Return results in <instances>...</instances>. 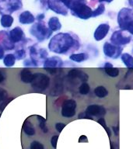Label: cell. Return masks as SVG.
Returning <instances> with one entry per match:
<instances>
[{
	"label": "cell",
	"mask_w": 133,
	"mask_h": 149,
	"mask_svg": "<svg viewBox=\"0 0 133 149\" xmlns=\"http://www.w3.org/2000/svg\"><path fill=\"white\" fill-rule=\"evenodd\" d=\"M88 58V55L85 53H78V54H72L69 56L70 60L73 61L75 62L80 63L82 61H86Z\"/></svg>",
	"instance_id": "22"
},
{
	"label": "cell",
	"mask_w": 133,
	"mask_h": 149,
	"mask_svg": "<svg viewBox=\"0 0 133 149\" xmlns=\"http://www.w3.org/2000/svg\"><path fill=\"white\" fill-rule=\"evenodd\" d=\"M133 21V10L128 8H123L118 15V23L121 30H124L128 23Z\"/></svg>",
	"instance_id": "5"
},
{
	"label": "cell",
	"mask_w": 133,
	"mask_h": 149,
	"mask_svg": "<svg viewBox=\"0 0 133 149\" xmlns=\"http://www.w3.org/2000/svg\"><path fill=\"white\" fill-rule=\"evenodd\" d=\"M21 0H2L0 2V9L2 12H8L13 13V12L22 8Z\"/></svg>",
	"instance_id": "6"
},
{
	"label": "cell",
	"mask_w": 133,
	"mask_h": 149,
	"mask_svg": "<svg viewBox=\"0 0 133 149\" xmlns=\"http://www.w3.org/2000/svg\"><path fill=\"white\" fill-rule=\"evenodd\" d=\"M76 102L73 100H67L62 103V115L65 118H71L76 114Z\"/></svg>",
	"instance_id": "8"
},
{
	"label": "cell",
	"mask_w": 133,
	"mask_h": 149,
	"mask_svg": "<svg viewBox=\"0 0 133 149\" xmlns=\"http://www.w3.org/2000/svg\"><path fill=\"white\" fill-rule=\"evenodd\" d=\"M34 74L28 68H23L20 72L21 81L24 83H31Z\"/></svg>",
	"instance_id": "17"
},
{
	"label": "cell",
	"mask_w": 133,
	"mask_h": 149,
	"mask_svg": "<svg viewBox=\"0 0 133 149\" xmlns=\"http://www.w3.org/2000/svg\"><path fill=\"white\" fill-rule=\"evenodd\" d=\"M131 41V37L125 34L122 30H117L112 33L111 37V42L112 44L121 47L129 44Z\"/></svg>",
	"instance_id": "7"
},
{
	"label": "cell",
	"mask_w": 133,
	"mask_h": 149,
	"mask_svg": "<svg viewBox=\"0 0 133 149\" xmlns=\"http://www.w3.org/2000/svg\"><path fill=\"white\" fill-rule=\"evenodd\" d=\"M30 33L39 41H43L50 37L52 33V31L49 28L46 27L44 23H42L39 22V23H35L31 26L30 29Z\"/></svg>",
	"instance_id": "3"
},
{
	"label": "cell",
	"mask_w": 133,
	"mask_h": 149,
	"mask_svg": "<svg viewBox=\"0 0 133 149\" xmlns=\"http://www.w3.org/2000/svg\"><path fill=\"white\" fill-rule=\"evenodd\" d=\"M16 57L13 54H8L3 58V63L6 67H12L15 65Z\"/></svg>",
	"instance_id": "23"
},
{
	"label": "cell",
	"mask_w": 133,
	"mask_h": 149,
	"mask_svg": "<svg viewBox=\"0 0 133 149\" xmlns=\"http://www.w3.org/2000/svg\"><path fill=\"white\" fill-rule=\"evenodd\" d=\"M38 117V120H39V123H40V127L42 130V131L44 133H47L48 131V129L47 127L46 126V120L44 118H43L42 116H37Z\"/></svg>",
	"instance_id": "28"
},
{
	"label": "cell",
	"mask_w": 133,
	"mask_h": 149,
	"mask_svg": "<svg viewBox=\"0 0 133 149\" xmlns=\"http://www.w3.org/2000/svg\"><path fill=\"white\" fill-rule=\"evenodd\" d=\"M23 129L24 133L28 136H34L35 134V128L32 123H30V121L26 120L24 122Z\"/></svg>",
	"instance_id": "20"
},
{
	"label": "cell",
	"mask_w": 133,
	"mask_h": 149,
	"mask_svg": "<svg viewBox=\"0 0 133 149\" xmlns=\"http://www.w3.org/2000/svg\"><path fill=\"white\" fill-rule=\"evenodd\" d=\"M76 40L67 33H60L54 36L48 44L49 50L56 54H65L76 45Z\"/></svg>",
	"instance_id": "1"
},
{
	"label": "cell",
	"mask_w": 133,
	"mask_h": 149,
	"mask_svg": "<svg viewBox=\"0 0 133 149\" xmlns=\"http://www.w3.org/2000/svg\"><path fill=\"white\" fill-rule=\"evenodd\" d=\"M44 14H41V15H39V16H37V19H38V20L41 21V20H42L43 19H44Z\"/></svg>",
	"instance_id": "41"
},
{
	"label": "cell",
	"mask_w": 133,
	"mask_h": 149,
	"mask_svg": "<svg viewBox=\"0 0 133 149\" xmlns=\"http://www.w3.org/2000/svg\"><path fill=\"white\" fill-rule=\"evenodd\" d=\"M68 75L70 78H72V79H79L82 81L83 82H86L89 79L88 74L85 73L84 72L81 71V70L77 69V68H73V69H71L68 73Z\"/></svg>",
	"instance_id": "15"
},
{
	"label": "cell",
	"mask_w": 133,
	"mask_h": 149,
	"mask_svg": "<svg viewBox=\"0 0 133 149\" xmlns=\"http://www.w3.org/2000/svg\"><path fill=\"white\" fill-rule=\"evenodd\" d=\"M4 79H5L4 74H3V73H2V72L0 71V83L4 81Z\"/></svg>",
	"instance_id": "38"
},
{
	"label": "cell",
	"mask_w": 133,
	"mask_h": 149,
	"mask_svg": "<svg viewBox=\"0 0 133 149\" xmlns=\"http://www.w3.org/2000/svg\"><path fill=\"white\" fill-rule=\"evenodd\" d=\"M126 30V31H128L129 33L133 35V21H132L131 23H129L128 25L126 26V27L125 28V30Z\"/></svg>",
	"instance_id": "33"
},
{
	"label": "cell",
	"mask_w": 133,
	"mask_h": 149,
	"mask_svg": "<svg viewBox=\"0 0 133 149\" xmlns=\"http://www.w3.org/2000/svg\"><path fill=\"white\" fill-rule=\"evenodd\" d=\"M90 90V87L89 86L88 84L86 83V82H83V83L81 84V86H79V91L80 94L82 95H87Z\"/></svg>",
	"instance_id": "26"
},
{
	"label": "cell",
	"mask_w": 133,
	"mask_h": 149,
	"mask_svg": "<svg viewBox=\"0 0 133 149\" xmlns=\"http://www.w3.org/2000/svg\"><path fill=\"white\" fill-rule=\"evenodd\" d=\"M4 49L0 47V59H2V58H4L5 55H4Z\"/></svg>",
	"instance_id": "37"
},
{
	"label": "cell",
	"mask_w": 133,
	"mask_h": 149,
	"mask_svg": "<svg viewBox=\"0 0 133 149\" xmlns=\"http://www.w3.org/2000/svg\"><path fill=\"white\" fill-rule=\"evenodd\" d=\"M13 100V98H10V99H8V100H4V102H2V104H1V106H0V110H1V111H3V110H4L5 107H6L7 104H8V103H9V102Z\"/></svg>",
	"instance_id": "35"
},
{
	"label": "cell",
	"mask_w": 133,
	"mask_h": 149,
	"mask_svg": "<svg viewBox=\"0 0 133 149\" xmlns=\"http://www.w3.org/2000/svg\"><path fill=\"white\" fill-rule=\"evenodd\" d=\"M58 135H55L53 137H51V146L53 147V148L55 149L56 147H57V142H58Z\"/></svg>",
	"instance_id": "32"
},
{
	"label": "cell",
	"mask_w": 133,
	"mask_h": 149,
	"mask_svg": "<svg viewBox=\"0 0 133 149\" xmlns=\"http://www.w3.org/2000/svg\"><path fill=\"white\" fill-rule=\"evenodd\" d=\"M128 2H129V4H130L131 6L133 7V0H128Z\"/></svg>",
	"instance_id": "43"
},
{
	"label": "cell",
	"mask_w": 133,
	"mask_h": 149,
	"mask_svg": "<svg viewBox=\"0 0 133 149\" xmlns=\"http://www.w3.org/2000/svg\"><path fill=\"white\" fill-rule=\"evenodd\" d=\"M65 123H57L55 124V128H56V130H57V131L59 133L62 132V130L64 129V127H65Z\"/></svg>",
	"instance_id": "34"
},
{
	"label": "cell",
	"mask_w": 133,
	"mask_h": 149,
	"mask_svg": "<svg viewBox=\"0 0 133 149\" xmlns=\"http://www.w3.org/2000/svg\"><path fill=\"white\" fill-rule=\"evenodd\" d=\"M113 130H114V134H115L116 135H118V133H119V131H118V127H113Z\"/></svg>",
	"instance_id": "39"
},
{
	"label": "cell",
	"mask_w": 133,
	"mask_h": 149,
	"mask_svg": "<svg viewBox=\"0 0 133 149\" xmlns=\"http://www.w3.org/2000/svg\"><path fill=\"white\" fill-rule=\"evenodd\" d=\"M121 59L126 67L132 68H133V57L130 54L124 53L121 55Z\"/></svg>",
	"instance_id": "21"
},
{
	"label": "cell",
	"mask_w": 133,
	"mask_h": 149,
	"mask_svg": "<svg viewBox=\"0 0 133 149\" xmlns=\"http://www.w3.org/2000/svg\"><path fill=\"white\" fill-rule=\"evenodd\" d=\"M0 117H1V114H0Z\"/></svg>",
	"instance_id": "44"
},
{
	"label": "cell",
	"mask_w": 133,
	"mask_h": 149,
	"mask_svg": "<svg viewBox=\"0 0 133 149\" xmlns=\"http://www.w3.org/2000/svg\"><path fill=\"white\" fill-rule=\"evenodd\" d=\"M13 17L9 14H4L2 15V16L1 17V20H0V23H1V25L5 28H9L10 27L13 23Z\"/></svg>",
	"instance_id": "19"
},
{
	"label": "cell",
	"mask_w": 133,
	"mask_h": 149,
	"mask_svg": "<svg viewBox=\"0 0 133 149\" xmlns=\"http://www.w3.org/2000/svg\"><path fill=\"white\" fill-rule=\"evenodd\" d=\"M26 56V51L23 49H21V50H18V51H16V53H15V57H16V59L17 60H21V59H23V58H25Z\"/></svg>",
	"instance_id": "31"
},
{
	"label": "cell",
	"mask_w": 133,
	"mask_h": 149,
	"mask_svg": "<svg viewBox=\"0 0 133 149\" xmlns=\"http://www.w3.org/2000/svg\"><path fill=\"white\" fill-rule=\"evenodd\" d=\"M110 26L107 23H102L97 27V29L94 31L93 37L97 41H100L104 39L107 33H109Z\"/></svg>",
	"instance_id": "11"
},
{
	"label": "cell",
	"mask_w": 133,
	"mask_h": 149,
	"mask_svg": "<svg viewBox=\"0 0 133 149\" xmlns=\"http://www.w3.org/2000/svg\"><path fill=\"white\" fill-rule=\"evenodd\" d=\"M71 11L77 17L82 19H90V17H92V14H93L92 9L88 6H86L85 2L78 3L71 9Z\"/></svg>",
	"instance_id": "4"
},
{
	"label": "cell",
	"mask_w": 133,
	"mask_h": 149,
	"mask_svg": "<svg viewBox=\"0 0 133 149\" xmlns=\"http://www.w3.org/2000/svg\"><path fill=\"white\" fill-rule=\"evenodd\" d=\"M97 122L100 123V125L102 126L104 128L105 130H106V132H107V135H108L109 137H111V130H110L109 127H108L107 126V124H106V122H105L104 118L101 117V118H100L99 120H98Z\"/></svg>",
	"instance_id": "29"
},
{
	"label": "cell",
	"mask_w": 133,
	"mask_h": 149,
	"mask_svg": "<svg viewBox=\"0 0 133 149\" xmlns=\"http://www.w3.org/2000/svg\"><path fill=\"white\" fill-rule=\"evenodd\" d=\"M50 84V78L43 73H35L34 74L33 80L31 81V86L33 89L37 93H42Z\"/></svg>",
	"instance_id": "2"
},
{
	"label": "cell",
	"mask_w": 133,
	"mask_h": 149,
	"mask_svg": "<svg viewBox=\"0 0 133 149\" xmlns=\"http://www.w3.org/2000/svg\"><path fill=\"white\" fill-rule=\"evenodd\" d=\"M103 51L107 57L113 59H116L121 56L122 48L121 47L116 46L114 44L106 42L103 46Z\"/></svg>",
	"instance_id": "9"
},
{
	"label": "cell",
	"mask_w": 133,
	"mask_h": 149,
	"mask_svg": "<svg viewBox=\"0 0 133 149\" xmlns=\"http://www.w3.org/2000/svg\"><path fill=\"white\" fill-rule=\"evenodd\" d=\"M63 65V61L58 57H51L47 58L44 63V68H59Z\"/></svg>",
	"instance_id": "13"
},
{
	"label": "cell",
	"mask_w": 133,
	"mask_h": 149,
	"mask_svg": "<svg viewBox=\"0 0 133 149\" xmlns=\"http://www.w3.org/2000/svg\"><path fill=\"white\" fill-rule=\"evenodd\" d=\"M113 0H99V2H111Z\"/></svg>",
	"instance_id": "42"
},
{
	"label": "cell",
	"mask_w": 133,
	"mask_h": 149,
	"mask_svg": "<svg viewBox=\"0 0 133 149\" xmlns=\"http://www.w3.org/2000/svg\"><path fill=\"white\" fill-rule=\"evenodd\" d=\"M40 55H41V58H46L47 56H48V53H47V51H45V49H41V51L40 52Z\"/></svg>",
	"instance_id": "36"
},
{
	"label": "cell",
	"mask_w": 133,
	"mask_h": 149,
	"mask_svg": "<svg viewBox=\"0 0 133 149\" xmlns=\"http://www.w3.org/2000/svg\"><path fill=\"white\" fill-rule=\"evenodd\" d=\"M105 73L110 77H118L119 74V69L116 68L111 67V68H104Z\"/></svg>",
	"instance_id": "25"
},
{
	"label": "cell",
	"mask_w": 133,
	"mask_h": 149,
	"mask_svg": "<svg viewBox=\"0 0 133 149\" xmlns=\"http://www.w3.org/2000/svg\"><path fill=\"white\" fill-rule=\"evenodd\" d=\"M35 18L29 11H24L19 16V21L22 24H30L34 22Z\"/></svg>",
	"instance_id": "16"
},
{
	"label": "cell",
	"mask_w": 133,
	"mask_h": 149,
	"mask_svg": "<svg viewBox=\"0 0 133 149\" xmlns=\"http://www.w3.org/2000/svg\"><path fill=\"white\" fill-rule=\"evenodd\" d=\"M105 11V6L104 4H100L98 6V7L97 9L93 11V14H92V16L93 17H95V16H98L103 14Z\"/></svg>",
	"instance_id": "27"
},
{
	"label": "cell",
	"mask_w": 133,
	"mask_h": 149,
	"mask_svg": "<svg viewBox=\"0 0 133 149\" xmlns=\"http://www.w3.org/2000/svg\"><path fill=\"white\" fill-rule=\"evenodd\" d=\"M48 28L53 31H58L62 28V24L58 17H51L48 21Z\"/></svg>",
	"instance_id": "18"
},
{
	"label": "cell",
	"mask_w": 133,
	"mask_h": 149,
	"mask_svg": "<svg viewBox=\"0 0 133 149\" xmlns=\"http://www.w3.org/2000/svg\"><path fill=\"white\" fill-rule=\"evenodd\" d=\"M94 94H95L97 97L99 98H104L106 97L108 95V91L107 90V88H105L104 86H100L96 87L94 89Z\"/></svg>",
	"instance_id": "24"
},
{
	"label": "cell",
	"mask_w": 133,
	"mask_h": 149,
	"mask_svg": "<svg viewBox=\"0 0 133 149\" xmlns=\"http://www.w3.org/2000/svg\"><path fill=\"white\" fill-rule=\"evenodd\" d=\"M30 149H44L43 144L37 141H34L30 143Z\"/></svg>",
	"instance_id": "30"
},
{
	"label": "cell",
	"mask_w": 133,
	"mask_h": 149,
	"mask_svg": "<svg viewBox=\"0 0 133 149\" xmlns=\"http://www.w3.org/2000/svg\"><path fill=\"white\" fill-rule=\"evenodd\" d=\"M9 36V39L11 40L13 43H16V42H20V40H22L25 35L23 33V30L20 27L16 26L12 30H10Z\"/></svg>",
	"instance_id": "14"
},
{
	"label": "cell",
	"mask_w": 133,
	"mask_h": 149,
	"mask_svg": "<svg viewBox=\"0 0 133 149\" xmlns=\"http://www.w3.org/2000/svg\"><path fill=\"white\" fill-rule=\"evenodd\" d=\"M86 113L88 115L90 119H93V116L102 117L106 113V109L101 105H90L86 109Z\"/></svg>",
	"instance_id": "10"
},
{
	"label": "cell",
	"mask_w": 133,
	"mask_h": 149,
	"mask_svg": "<svg viewBox=\"0 0 133 149\" xmlns=\"http://www.w3.org/2000/svg\"><path fill=\"white\" fill-rule=\"evenodd\" d=\"M104 67V68H111V67H113V65H112V64H111V63L106 62L105 63V65Z\"/></svg>",
	"instance_id": "40"
},
{
	"label": "cell",
	"mask_w": 133,
	"mask_h": 149,
	"mask_svg": "<svg viewBox=\"0 0 133 149\" xmlns=\"http://www.w3.org/2000/svg\"><path fill=\"white\" fill-rule=\"evenodd\" d=\"M48 3L49 8L54 12H55L56 13L62 14V15L67 14V8L64 6L60 0H48Z\"/></svg>",
	"instance_id": "12"
}]
</instances>
